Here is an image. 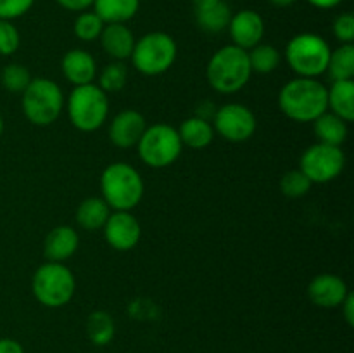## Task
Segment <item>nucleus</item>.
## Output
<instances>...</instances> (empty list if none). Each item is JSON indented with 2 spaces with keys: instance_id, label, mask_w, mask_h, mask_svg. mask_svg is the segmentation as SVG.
I'll list each match as a JSON object with an SVG mask.
<instances>
[{
  "instance_id": "nucleus-15",
  "label": "nucleus",
  "mask_w": 354,
  "mask_h": 353,
  "mask_svg": "<svg viewBox=\"0 0 354 353\" xmlns=\"http://www.w3.org/2000/svg\"><path fill=\"white\" fill-rule=\"evenodd\" d=\"M349 293L346 280L335 273H318L308 286V296L320 308L341 307Z\"/></svg>"
},
{
  "instance_id": "nucleus-40",
  "label": "nucleus",
  "mask_w": 354,
  "mask_h": 353,
  "mask_svg": "<svg viewBox=\"0 0 354 353\" xmlns=\"http://www.w3.org/2000/svg\"><path fill=\"white\" fill-rule=\"evenodd\" d=\"M296 2H297V0H270V3H272V6L280 7V9H283V7L294 6Z\"/></svg>"
},
{
  "instance_id": "nucleus-6",
  "label": "nucleus",
  "mask_w": 354,
  "mask_h": 353,
  "mask_svg": "<svg viewBox=\"0 0 354 353\" xmlns=\"http://www.w3.org/2000/svg\"><path fill=\"white\" fill-rule=\"evenodd\" d=\"M330 45L322 35L299 33L286 47V61L301 78H318L327 73Z\"/></svg>"
},
{
  "instance_id": "nucleus-14",
  "label": "nucleus",
  "mask_w": 354,
  "mask_h": 353,
  "mask_svg": "<svg viewBox=\"0 0 354 353\" xmlns=\"http://www.w3.org/2000/svg\"><path fill=\"white\" fill-rule=\"evenodd\" d=\"M147 128L144 114L137 109H123L111 120L109 141L118 149L137 147L138 141Z\"/></svg>"
},
{
  "instance_id": "nucleus-27",
  "label": "nucleus",
  "mask_w": 354,
  "mask_h": 353,
  "mask_svg": "<svg viewBox=\"0 0 354 353\" xmlns=\"http://www.w3.org/2000/svg\"><path fill=\"white\" fill-rule=\"evenodd\" d=\"M86 334L97 346L109 345L114 338V322L106 311H93L86 320Z\"/></svg>"
},
{
  "instance_id": "nucleus-7",
  "label": "nucleus",
  "mask_w": 354,
  "mask_h": 353,
  "mask_svg": "<svg viewBox=\"0 0 354 353\" xmlns=\"http://www.w3.org/2000/svg\"><path fill=\"white\" fill-rule=\"evenodd\" d=\"M178 47L171 35L165 31H151L135 40L130 59L133 68L144 76H159L173 68Z\"/></svg>"
},
{
  "instance_id": "nucleus-28",
  "label": "nucleus",
  "mask_w": 354,
  "mask_h": 353,
  "mask_svg": "<svg viewBox=\"0 0 354 353\" xmlns=\"http://www.w3.org/2000/svg\"><path fill=\"white\" fill-rule=\"evenodd\" d=\"M128 82V68L123 61H113L104 66L99 73V83L97 85L109 96L124 89Z\"/></svg>"
},
{
  "instance_id": "nucleus-10",
  "label": "nucleus",
  "mask_w": 354,
  "mask_h": 353,
  "mask_svg": "<svg viewBox=\"0 0 354 353\" xmlns=\"http://www.w3.org/2000/svg\"><path fill=\"white\" fill-rule=\"evenodd\" d=\"M346 166V154L341 147L327 144L310 145L301 154L299 170L311 183H328L341 176Z\"/></svg>"
},
{
  "instance_id": "nucleus-29",
  "label": "nucleus",
  "mask_w": 354,
  "mask_h": 353,
  "mask_svg": "<svg viewBox=\"0 0 354 353\" xmlns=\"http://www.w3.org/2000/svg\"><path fill=\"white\" fill-rule=\"evenodd\" d=\"M33 80L30 69L19 62H10L0 73V82L2 87L10 93H23L30 82Z\"/></svg>"
},
{
  "instance_id": "nucleus-41",
  "label": "nucleus",
  "mask_w": 354,
  "mask_h": 353,
  "mask_svg": "<svg viewBox=\"0 0 354 353\" xmlns=\"http://www.w3.org/2000/svg\"><path fill=\"white\" fill-rule=\"evenodd\" d=\"M218 0H192V3H194V7H196V9H204V7H209V6H213V3H216Z\"/></svg>"
},
{
  "instance_id": "nucleus-35",
  "label": "nucleus",
  "mask_w": 354,
  "mask_h": 353,
  "mask_svg": "<svg viewBox=\"0 0 354 353\" xmlns=\"http://www.w3.org/2000/svg\"><path fill=\"white\" fill-rule=\"evenodd\" d=\"M62 9L71 10V12H83V10H88L93 6L95 0H55Z\"/></svg>"
},
{
  "instance_id": "nucleus-26",
  "label": "nucleus",
  "mask_w": 354,
  "mask_h": 353,
  "mask_svg": "<svg viewBox=\"0 0 354 353\" xmlns=\"http://www.w3.org/2000/svg\"><path fill=\"white\" fill-rule=\"evenodd\" d=\"M248 55L252 73H259V75L273 73L282 62V54L279 48L268 44H258L251 51H248Z\"/></svg>"
},
{
  "instance_id": "nucleus-18",
  "label": "nucleus",
  "mask_w": 354,
  "mask_h": 353,
  "mask_svg": "<svg viewBox=\"0 0 354 353\" xmlns=\"http://www.w3.org/2000/svg\"><path fill=\"white\" fill-rule=\"evenodd\" d=\"M104 52L114 61H124L130 59L135 47V35L127 24L113 23L106 24L99 37Z\"/></svg>"
},
{
  "instance_id": "nucleus-32",
  "label": "nucleus",
  "mask_w": 354,
  "mask_h": 353,
  "mask_svg": "<svg viewBox=\"0 0 354 353\" xmlns=\"http://www.w3.org/2000/svg\"><path fill=\"white\" fill-rule=\"evenodd\" d=\"M21 47L19 30L12 21L0 19V55H12Z\"/></svg>"
},
{
  "instance_id": "nucleus-4",
  "label": "nucleus",
  "mask_w": 354,
  "mask_h": 353,
  "mask_svg": "<svg viewBox=\"0 0 354 353\" xmlns=\"http://www.w3.org/2000/svg\"><path fill=\"white\" fill-rule=\"evenodd\" d=\"M66 111L76 130L97 132L109 116V97L95 83L75 87L66 100Z\"/></svg>"
},
{
  "instance_id": "nucleus-37",
  "label": "nucleus",
  "mask_w": 354,
  "mask_h": 353,
  "mask_svg": "<svg viewBox=\"0 0 354 353\" xmlns=\"http://www.w3.org/2000/svg\"><path fill=\"white\" fill-rule=\"evenodd\" d=\"M0 353H24V348L16 339L0 338Z\"/></svg>"
},
{
  "instance_id": "nucleus-25",
  "label": "nucleus",
  "mask_w": 354,
  "mask_h": 353,
  "mask_svg": "<svg viewBox=\"0 0 354 353\" xmlns=\"http://www.w3.org/2000/svg\"><path fill=\"white\" fill-rule=\"evenodd\" d=\"M327 73L332 82L337 80H353L354 76V45L341 44L335 51L330 52Z\"/></svg>"
},
{
  "instance_id": "nucleus-16",
  "label": "nucleus",
  "mask_w": 354,
  "mask_h": 353,
  "mask_svg": "<svg viewBox=\"0 0 354 353\" xmlns=\"http://www.w3.org/2000/svg\"><path fill=\"white\" fill-rule=\"evenodd\" d=\"M80 246V235L71 225H57L47 234L44 241V255L47 262L64 263L71 258Z\"/></svg>"
},
{
  "instance_id": "nucleus-33",
  "label": "nucleus",
  "mask_w": 354,
  "mask_h": 353,
  "mask_svg": "<svg viewBox=\"0 0 354 353\" xmlns=\"http://www.w3.org/2000/svg\"><path fill=\"white\" fill-rule=\"evenodd\" d=\"M332 31L334 37L337 38L341 44H353L354 42V16L351 12L339 14L332 24Z\"/></svg>"
},
{
  "instance_id": "nucleus-9",
  "label": "nucleus",
  "mask_w": 354,
  "mask_h": 353,
  "mask_svg": "<svg viewBox=\"0 0 354 353\" xmlns=\"http://www.w3.org/2000/svg\"><path fill=\"white\" fill-rule=\"evenodd\" d=\"M138 158L151 168H168L183 151L178 130L168 123H156L145 128L137 144Z\"/></svg>"
},
{
  "instance_id": "nucleus-3",
  "label": "nucleus",
  "mask_w": 354,
  "mask_h": 353,
  "mask_svg": "<svg viewBox=\"0 0 354 353\" xmlns=\"http://www.w3.org/2000/svg\"><path fill=\"white\" fill-rule=\"evenodd\" d=\"M252 75L248 51L235 45H225L211 55L206 68V78L218 93H237L249 83Z\"/></svg>"
},
{
  "instance_id": "nucleus-23",
  "label": "nucleus",
  "mask_w": 354,
  "mask_h": 353,
  "mask_svg": "<svg viewBox=\"0 0 354 353\" xmlns=\"http://www.w3.org/2000/svg\"><path fill=\"white\" fill-rule=\"evenodd\" d=\"M111 215V208L107 206L102 197H86L78 204L76 210V224L83 230H100L106 225Z\"/></svg>"
},
{
  "instance_id": "nucleus-36",
  "label": "nucleus",
  "mask_w": 354,
  "mask_h": 353,
  "mask_svg": "<svg viewBox=\"0 0 354 353\" xmlns=\"http://www.w3.org/2000/svg\"><path fill=\"white\" fill-rule=\"evenodd\" d=\"M341 310H342V315H344V318H346V322H348L349 327H353L354 325V294L353 293H349L348 296H346V300L342 301Z\"/></svg>"
},
{
  "instance_id": "nucleus-22",
  "label": "nucleus",
  "mask_w": 354,
  "mask_h": 353,
  "mask_svg": "<svg viewBox=\"0 0 354 353\" xmlns=\"http://www.w3.org/2000/svg\"><path fill=\"white\" fill-rule=\"evenodd\" d=\"M93 12L104 21V24L128 23L137 16L140 0H95Z\"/></svg>"
},
{
  "instance_id": "nucleus-38",
  "label": "nucleus",
  "mask_w": 354,
  "mask_h": 353,
  "mask_svg": "<svg viewBox=\"0 0 354 353\" xmlns=\"http://www.w3.org/2000/svg\"><path fill=\"white\" fill-rule=\"evenodd\" d=\"M214 113H216V106H214L211 100H203V102L199 104V109H197L196 116L204 118V120L207 121H213Z\"/></svg>"
},
{
  "instance_id": "nucleus-20",
  "label": "nucleus",
  "mask_w": 354,
  "mask_h": 353,
  "mask_svg": "<svg viewBox=\"0 0 354 353\" xmlns=\"http://www.w3.org/2000/svg\"><path fill=\"white\" fill-rule=\"evenodd\" d=\"M327 106L330 113L351 123L354 120V83L353 80H337L327 89Z\"/></svg>"
},
{
  "instance_id": "nucleus-1",
  "label": "nucleus",
  "mask_w": 354,
  "mask_h": 353,
  "mask_svg": "<svg viewBox=\"0 0 354 353\" xmlns=\"http://www.w3.org/2000/svg\"><path fill=\"white\" fill-rule=\"evenodd\" d=\"M279 107L289 120L297 123H313L328 111L327 87L318 78L289 80L279 92Z\"/></svg>"
},
{
  "instance_id": "nucleus-5",
  "label": "nucleus",
  "mask_w": 354,
  "mask_h": 353,
  "mask_svg": "<svg viewBox=\"0 0 354 353\" xmlns=\"http://www.w3.org/2000/svg\"><path fill=\"white\" fill-rule=\"evenodd\" d=\"M21 99L23 113L31 125L48 127L62 114L64 109V93L62 89L45 76H38L30 82Z\"/></svg>"
},
{
  "instance_id": "nucleus-31",
  "label": "nucleus",
  "mask_w": 354,
  "mask_h": 353,
  "mask_svg": "<svg viewBox=\"0 0 354 353\" xmlns=\"http://www.w3.org/2000/svg\"><path fill=\"white\" fill-rule=\"evenodd\" d=\"M311 185L313 183L310 182V179L299 168L283 173L282 179H280V190H282L283 196L292 197V199L306 196L310 192Z\"/></svg>"
},
{
  "instance_id": "nucleus-13",
  "label": "nucleus",
  "mask_w": 354,
  "mask_h": 353,
  "mask_svg": "<svg viewBox=\"0 0 354 353\" xmlns=\"http://www.w3.org/2000/svg\"><path fill=\"white\" fill-rule=\"evenodd\" d=\"M228 33L230 38L239 48L251 51L258 44H261L265 37V21L261 14L252 9L239 10L237 14H232V19L228 23Z\"/></svg>"
},
{
  "instance_id": "nucleus-8",
  "label": "nucleus",
  "mask_w": 354,
  "mask_h": 353,
  "mask_svg": "<svg viewBox=\"0 0 354 353\" xmlns=\"http://www.w3.org/2000/svg\"><path fill=\"white\" fill-rule=\"evenodd\" d=\"M31 291L38 303L44 307L61 308L75 296V273L64 263L47 262L35 270L33 279H31Z\"/></svg>"
},
{
  "instance_id": "nucleus-19",
  "label": "nucleus",
  "mask_w": 354,
  "mask_h": 353,
  "mask_svg": "<svg viewBox=\"0 0 354 353\" xmlns=\"http://www.w3.org/2000/svg\"><path fill=\"white\" fill-rule=\"evenodd\" d=\"M182 141L183 147L194 149V151H203L209 147L214 141V128L213 123L204 118L192 116L182 121L180 128H176Z\"/></svg>"
},
{
  "instance_id": "nucleus-24",
  "label": "nucleus",
  "mask_w": 354,
  "mask_h": 353,
  "mask_svg": "<svg viewBox=\"0 0 354 353\" xmlns=\"http://www.w3.org/2000/svg\"><path fill=\"white\" fill-rule=\"evenodd\" d=\"M230 19L232 9L223 0H218L216 3L204 7V9H196L197 26L206 33H220V31L227 30Z\"/></svg>"
},
{
  "instance_id": "nucleus-17",
  "label": "nucleus",
  "mask_w": 354,
  "mask_h": 353,
  "mask_svg": "<svg viewBox=\"0 0 354 353\" xmlns=\"http://www.w3.org/2000/svg\"><path fill=\"white\" fill-rule=\"evenodd\" d=\"M61 69L64 78L75 87L93 83L97 76L95 57L83 48H71L66 52L61 61Z\"/></svg>"
},
{
  "instance_id": "nucleus-42",
  "label": "nucleus",
  "mask_w": 354,
  "mask_h": 353,
  "mask_svg": "<svg viewBox=\"0 0 354 353\" xmlns=\"http://www.w3.org/2000/svg\"><path fill=\"white\" fill-rule=\"evenodd\" d=\"M3 128H6V125H3V118H2V114H0V137H2V134H3Z\"/></svg>"
},
{
  "instance_id": "nucleus-11",
  "label": "nucleus",
  "mask_w": 354,
  "mask_h": 353,
  "mask_svg": "<svg viewBox=\"0 0 354 353\" xmlns=\"http://www.w3.org/2000/svg\"><path fill=\"white\" fill-rule=\"evenodd\" d=\"M211 123H213L214 134L234 144L249 141L258 128L256 114L248 106L239 102L223 104L218 107Z\"/></svg>"
},
{
  "instance_id": "nucleus-39",
  "label": "nucleus",
  "mask_w": 354,
  "mask_h": 353,
  "mask_svg": "<svg viewBox=\"0 0 354 353\" xmlns=\"http://www.w3.org/2000/svg\"><path fill=\"white\" fill-rule=\"evenodd\" d=\"M344 0H308V3L320 10H328V9H334L337 7L339 3H342Z\"/></svg>"
},
{
  "instance_id": "nucleus-34",
  "label": "nucleus",
  "mask_w": 354,
  "mask_h": 353,
  "mask_svg": "<svg viewBox=\"0 0 354 353\" xmlns=\"http://www.w3.org/2000/svg\"><path fill=\"white\" fill-rule=\"evenodd\" d=\"M35 0H0V19L14 21L33 7Z\"/></svg>"
},
{
  "instance_id": "nucleus-12",
  "label": "nucleus",
  "mask_w": 354,
  "mask_h": 353,
  "mask_svg": "<svg viewBox=\"0 0 354 353\" xmlns=\"http://www.w3.org/2000/svg\"><path fill=\"white\" fill-rule=\"evenodd\" d=\"M106 242L116 251H130L142 237V227L130 211H113L102 227Z\"/></svg>"
},
{
  "instance_id": "nucleus-2",
  "label": "nucleus",
  "mask_w": 354,
  "mask_h": 353,
  "mask_svg": "<svg viewBox=\"0 0 354 353\" xmlns=\"http://www.w3.org/2000/svg\"><path fill=\"white\" fill-rule=\"evenodd\" d=\"M144 179L130 163L114 161L100 175V192L114 211H131L144 197Z\"/></svg>"
},
{
  "instance_id": "nucleus-21",
  "label": "nucleus",
  "mask_w": 354,
  "mask_h": 353,
  "mask_svg": "<svg viewBox=\"0 0 354 353\" xmlns=\"http://www.w3.org/2000/svg\"><path fill=\"white\" fill-rule=\"evenodd\" d=\"M313 132L320 144L335 145V147H341L349 134L348 123L330 111H325L313 121Z\"/></svg>"
},
{
  "instance_id": "nucleus-30",
  "label": "nucleus",
  "mask_w": 354,
  "mask_h": 353,
  "mask_svg": "<svg viewBox=\"0 0 354 353\" xmlns=\"http://www.w3.org/2000/svg\"><path fill=\"white\" fill-rule=\"evenodd\" d=\"M104 21L97 16L93 10H83L78 14L73 24V31H75L76 38L82 42H93L99 40L100 33L104 30Z\"/></svg>"
}]
</instances>
